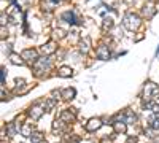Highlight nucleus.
Masks as SVG:
<instances>
[{
    "label": "nucleus",
    "mask_w": 159,
    "mask_h": 143,
    "mask_svg": "<svg viewBox=\"0 0 159 143\" xmlns=\"http://www.w3.org/2000/svg\"><path fill=\"white\" fill-rule=\"evenodd\" d=\"M159 96V87L154 83H147L143 89V99L145 100H154Z\"/></svg>",
    "instance_id": "nucleus-1"
},
{
    "label": "nucleus",
    "mask_w": 159,
    "mask_h": 143,
    "mask_svg": "<svg viewBox=\"0 0 159 143\" xmlns=\"http://www.w3.org/2000/svg\"><path fill=\"white\" fill-rule=\"evenodd\" d=\"M139 24H140V21H139V18H137L135 15H132V13L126 15V18H124V25H126L129 30L137 29V27H139Z\"/></svg>",
    "instance_id": "nucleus-2"
},
{
    "label": "nucleus",
    "mask_w": 159,
    "mask_h": 143,
    "mask_svg": "<svg viewBox=\"0 0 159 143\" xmlns=\"http://www.w3.org/2000/svg\"><path fill=\"white\" fill-rule=\"evenodd\" d=\"M49 65H51V62H49V59H48V57H40V59H37V60H35V70H37V72L48 70V69H49Z\"/></svg>",
    "instance_id": "nucleus-3"
},
{
    "label": "nucleus",
    "mask_w": 159,
    "mask_h": 143,
    "mask_svg": "<svg viewBox=\"0 0 159 143\" xmlns=\"http://www.w3.org/2000/svg\"><path fill=\"white\" fill-rule=\"evenodd\" d=\"M100 126H102V121L99 118H92L86 123V131L88 132H96L97 129H100Z\"/></svg>",
    "instance_id": "nucleus-4"
},
{
    "label": "nucleus",
    "mask_w": 159,
    "mask_h": 143,
    "mask_svg": "<svg viewBox=\"0 0 159 143\" xmlns=\"http://www.w3.org/2000/svg\"><path fill=\"white\" fill-rule=\"evenodd\" d=\"M43 113H45V108L38 107V105H35V107H32V108L29 110V116H30V118H32L34 121H37V119L42 118Z\"/></svg>",
    "instance_id": "nucleus-5"
},
{
    "label": "nucleus",
    "mask_w": 159,
    "mask_h": 143,
    "mask_svg": "<svg viewBox=\"0 0 159 143\" xmlns=\"http://www.w3.org/2000/svg\"><path fill=\"white\" fill-rule=\"evenodd\" d=\"M24 59H27V60H37L38 57H37V53H35V51L34 49H25V51H22V54H21Z\"/></svg>",
    "instance_id": "nucleus-6"
},
{
    "label": "nucleus",
    "mask_w": 159,
    "mask_h": 143,
    "mask_svg": "<svg viewBox=\"0 0 159 143\" xmlns=\"http://www.w3.org/2000/svg\"><path fill=\"white\" fill-rule=\"evenodd\" d=\"M75 94H76V92H75L73 87H67V89H64L62 92H61V96H62L65 100H72V99L75 97Z\"/></svg>",
    "instance_id": "nucleus-7"
},
{
    "label": "nucleus",
    "mask_w": 159,
    "mask_h": 143,
    "mask_svg": "<svg viewBox=\"0 0 159 143\" xmlns=\"http://www.w3.org/2000/svg\"><path fill=\"white\" fill-rule=\"evenodd\" d=\"M61 119L64 123H72L75 119V116H73V113H70V110H65V111L61 113Z\"/></svg>",
    "instance_id": "nucleus-8"
},
{
    "label": "nucleus",
    "mask_w": 159,
    "mask_h": 143,
    "mask_svg": "<svg viewBox=\"0 0 159 143\" xmlns=\"http://www.w3.org/2000/svg\"><path fill=\"white\" fill-rule=\"evenodd\" d=\"M113 127H115V131H116L118 134H124V132H126V123H124V121H116V123H113Z\"/></svg>",
    "instance_id": "nucleus-9"
},
{
    "label": "nucleus",
    "mask_w": 159,
    "mask_h": 143,
    "mask_svg": "<svg viewBox=\"0 0 159 143\" xmlns=\"http://www.w3.org/2000/svg\"><path fill=\"white\" fill-rule=\"evenodd\" d=\"M123 121H124L126 124H134V123L137 121V116H135L134 113H132V111H127V113H126V116L123 118Z\"/></svg>",
    "instance_id": "nucleus-10"
},
{
    "label": "nucleus",
    "mask_w": 159,
    "mask_h": 143,
    "mask_svg": "<svg viewBox=\"0 0 159 143\" xmlns=\"http://www.w3.org/2000/svg\"><path fill=\"white\" fill-rule=\"evenodd\" d=\"M56 105H57V100H56V99H48L43 108H45L46 111H52V108H54Z\"/></svg>",
    "instance_id": "nucleus-11"
},
{
    "label": "nucleus",
    "mask_w": 159,
    "mask_h": 143,
    "mask_svg": "<svg viewBox=\"0 0 159 143\" xmlns=\"http://www.w3.org/2000/svg\"><path fill=\"white\" fill-rule=\"evenodd\" d=\"M57 75L62 76V78H69V76H72V69L70 67H62V69H59Z\"/></svg>",
    "instance_id": "nucleus-12"
},
{
    "label": "nucleus",
    "mask_w": 159,
    "mask_h": 143,
    "mask_svg": "<svg viewBox=\"0 0 159 143\" xmlns=\"http://www.w3.org/2000/svg\"><path fill=\"white\" fill-rule=\"evenodd\" d=\"M97 56H99V59H102V60H105V59H108V49L105 48V46H102L99 51H97Z\"/></svg>",
    "instance_id": "nucleus-13"
},
{
    "label": "nucleus",
    "mask_w": 159,
    "mask_h": 143,
    "mask_svg": "<svg viewBox=\"0 0 159 143\" xmlns=\"http://www.w3.org/2000/svg\"><path fill=\"white\" fill-rule=\"evenodd\" d=\"M7 132H8V135H10V137H15V135H16L18 129H16L15 123H10V124L7 126Z\"/></svg>",
    "instance_id": "nucleus-14"
},
{
    "label": "nucleus",
    "mask_w": 159,
    "mask_h": 143,
    "mask_svg": "<svg viewBox=\"0 0 159 143\" xmlns=\"http://www.w3.org/2000/svg\"><path fill=\"white\" fill-rule=\"evenodd\" d=\"M30 140H32L34 143H40V141H43V135L40 134V132H34V134L30 135Z\"/></svg>",
    "instance_id": "nucleus-15"
},
{
    "label": "nucleus",
    "mask_w": 159,
    "mask_h": 143,
    "mask_svg": "<svg viewBox=\"0 0 159 143\" xmlns=\"http://www.w3.org/2000/svg\"><path fill=\"white\" fill-rule=\"evenodd\" d=\"M22 59H24L22 56L19 57V56H16V54H11V62H13V64H16V65H22V64H24Z\"/></svg>",
    "instance_id": "nucleus-16"
},
{
    "label": "nucleus",
    "mask_w": 159,
    "mask_h": 143,
    "mask_svg": "<svg viewBox=\"0 0 159 143\" xmlns=\"http://www.w3.org/2000/svg\"><path fill=\"white\" fill-rule=\"evenodd\" d=\"M62 18H64V19H67V22H70V24H73V22H75V16H73V13H70V11L64 13Z\"/></svg>",
    "instance_id": "nucleus-17"
},
{
    "label": "nucleus",
    "mask_w": 159,
    "mask_h": 143,
    "mask_svg": "<svg viewBox=\"0 0 159 143\" xmlns=\"http://www.w3.org/2000/svg\"><path fill=\"white\" fill-rule=\"evenodd\" d=\"M22 135H25V137H30V135H32V132H30V124H24V127H22Z\"/></svg>",
    "instance_id": "nucleus-18"
},
{
    "label": "nucleus",
    "mask_w": 159,
    "mask_h": 143,
    "mask_svg": "<svg viewBox=\"0 0 159 143\" xmlns=\"http://www.w3.org/2000/svg\"><path fill=\"white\" fill-rule=\"evenodd\" d=\"M24 84H25V81H24V80H16V89H15L16 92H18V91H19V87H22Z\"/></svg>",
    "instance_id": "nucleus-19"
},
{
    "label": "nucleus",
    "mask_w": 159,
    "mask_h": 143,
    "mask_svg": "<svg viewBox=\"0 0 159 143\" xmlns=\"http://www.w3.org/2000/svg\"><path fill=\"white\" fill-rule=\"evenodd\" d=\"M43 51H45V53H52V51H54V46L49 43V45H46V48L43 46Z\"/></svg>",
    "instance_id": "nucleus-20"
},
{
    "label": "nucleus",
    "mask_w": 159,
    "mask_h": 143,
    "mask_svg": "<svg viewBox=\"0 0 159 143\" xmlns=\"http://www.w3.org/2000/svg\"><path fill=\"white\" fill-rule=\"evenodd\" d=\"M126 143H137V140H135V138H134V137H129V138H127V141H126Z\"/></svg>",
    "instance_id": "nucleus-21"
},
{
    "label": "nucleus",
    "mask_w": 159,
    "mask_h": 143,
    "mask_svg": "<svg viewBox=\"0 0 159 143\" xmlns=\"http://www.w3.org/2000/svg\"><path fill=\"white\" fill-rule=\"evenodd\" d=\"M40 143H46V141H40Z\"/></svg>",
    "instance_id": "nucleus-22"
}]
</instances>
